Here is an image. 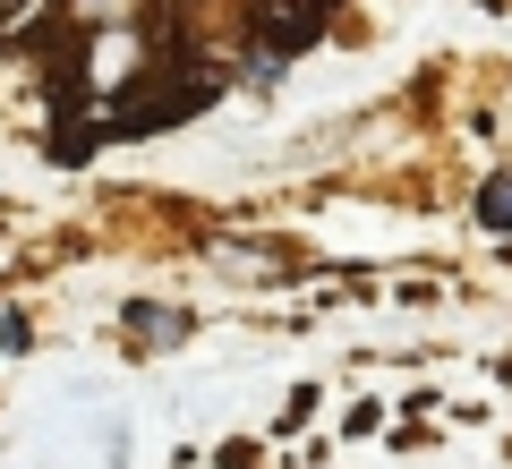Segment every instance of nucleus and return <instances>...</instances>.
Here are the masks:
<instances>
[{"mask_svg": "<svg viewBox=\"0 0 512 469\" xmlns=\"http://www.w3.org/2000/svg\"><path fill=\"white\" fill-rule=\"evenodd\" d=\"M478 222L512 231V171H495V180H487V197H478Z\"/></svg>", "mask_w": 512, "mask_h": 469, "instance_id": "f257e3e1", "label": "nucleus"}, {"mask_svg": "<svg viewBox=\"0 0 512 469\" xmlns=\"http://www.w3.org/2000/svg\"><path fill=\"white\" fill-rule=\"evenodd\" d=\"M137 325H146V342H180V333H188L171 307H163V316H154V307H137Z\"/></svg>", "mask_w": 512, "mask_h": 469, "instance_id": "f03ea898", "label": "nucleus"}]
</instances>
